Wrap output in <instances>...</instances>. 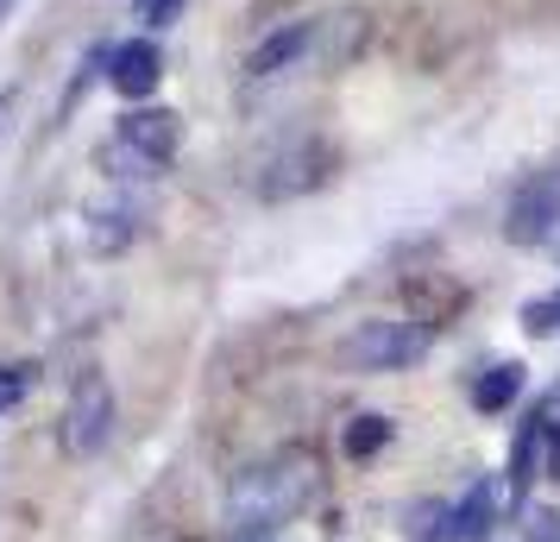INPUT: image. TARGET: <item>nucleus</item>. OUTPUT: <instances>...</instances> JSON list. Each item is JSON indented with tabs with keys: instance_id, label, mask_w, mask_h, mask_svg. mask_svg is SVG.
Here are the masks:
<instances>
[{
	"instance_id": "f257e3e1",
	"label": "nucleus",
	"mask_w": 560,
	"mask_h": 542,
	"mask_svg": "<svg viewBox=\"0 0 560 542\" xmlns=\"http://www.w3.org/2000/svg\"><path fill=\"white\" fill-rule=\"evenodd\" d=\"M315 492H322L315 454H308V448H283L271 461H253V466L233 473L221 511H228L233 537H278L290 517L315 505Z\"/></svg>"
},
{
	"instance_id": "f03ea898",
	"label": "nucleus",
	"mask_w": 560,
	"mask_h": 542,
	"mask_svg": "<svg viewBox=\"0 0 560 542\" xmlns=\"http://www.w3.org/2000/svg\"><path fill=\"white\" fill-rule=\"evenodd\" d=\"M434 335L422 322H404V315H372V322H359L353 335L340 341V366H353V372H409V366L429 360Z\"/></svg>"
},
{
	"instance_id": "7ed1b4c3",
	"label": "nucleus",
	"mask_w": 560,
	"mask_h": 542,
	"mask_svg": "<svg viewBox=\"0 0 560 542\" xmlns=\"http://www.w3.org/2000/svg\"><path fill=\"white\" fill-rule=\"evenodd\" d=\"M57 436H63V454H70V461H95V454L107 448V436H114V385H107L102 372L77 379Z\"/></svg>"
},
{
	"instance_id": "20e7f679",
	"label": "nucleus",
	"mask_w": 560,
	"mask_h": 542,
	"mask_svg": "<svg viewBox=\"0 0 560 542\" xmlns=\"http://www.w3.org/2000/svg\"><path fill=\"white\" fill-rule=\"evenodd\" d=\"M560 228V171H541V177L516 183L504 215V233L516 246H548V233Z\"/></svg>"
},
{
	"instance_id": "39448f33",
	"label": "nucleus",
	"mask_w": 560,
	"mask_h": 542,
	"mask_svg": "<svg viewBox=\"0 0 560 542\" xmlns=\"http://www.w3.org/2000/svg\"><path fill=\"white\" fill-rule=\"evenodd\" d=\"M114 139L127 146V152H139L145 164H171L177 158V146H183V114L177 107H158V102H145V107H132L127 120L114 127Z\"/></svg>"
},
{
	"instance_id": "423d86ee",
	"label": "nucleus",
	"mask_w": 560,
	"mask_h": 542,
	"mask_svg": "<svg viewBox=\"0 0 560 542\" xmlns=\"http://www.w3.org/2000/svg\"><path fill=\"white\" fill-rule=\"evenodd\" d=\"M164 77V51H158L152 38H132V45H114L107 51V82L127 95V102H145Z\"/></svg>"
},
{
	"instance_id": "0eeeda50",
	"label": "nucleus",
	"mask_w": 560,
	"mask_h": 542,
	"mask_svg": "<svg viewBox=\"0 0 560 542\" xmlns=\"http://www.w3.org/2000/svg\"><path fill=\"white\" fill-rule=\"evenodd\" d=\"M308 51H315V20L278 26L265 45H253V57H246V77H253V82H271V77H283V70H296Z\"/></svg>"
},
{
	"instance_id": "6e6552de",
	"label": "nucleus",
	"mask_w": 560,
	"mask_h": 542,
	"mask_svg": "<svg viewBox=\"0 0 560 542\" xmlns=\"http://www.w3.org/2000/svg\"><path fill=\"white\" fill-rule=\"evenodd\" d=\"M498 511H504V486H498V473H485L454 505V542H485L491 523H498Z\"/></svg>"
},
{
	"instance_id": "1a4fd4ad",
	"label": "nucleus",
	"mask_w": 560,
	"mask_h": 542,
	"mask_svg": "<svg viewBox=\"0 0 560 542\" xmlns=\"http://www.w3.org/2000/svg\"><path fill=\"white\" fill-rule=\"evenodd\" d=\"M466 397H472V411H479V416H498V411H510V404L523 397V366H516V360H498V366H485L479 379H472V391H466Z\"/></svg>"
},
{
	"instance_id": "9d476101",
	"label": "nucleus",
	"mask_w": 560,
	"mask_h": 542,
	"mask_svg": "<svg viewBox=\"0 0 560 542\" xmlns=\"http://www.w3.org/2000/svg\"><path fill=\"white\" fill-rule=\"evenodd\" d=\"M390 436H397V423H390V416H353V423H347V436H340V448H347V461H372Z\"/></svg>"
},
{
	"instance_id": "9b49d317",
	"label": "nucleus",
	"mask_w": 560,
	"mask_h": 542,
	"mask_svg": "<svg viewBox=\"0 0 560 542\" xmlns=\"http://www.w3.org/2000/svg\"><path fill=\"white\" fill-rule=\"evenodd\" d=\"M26 391H32V366H0V416L20 411V404H26Z\"/></svg>"
},
{
	"instance_id": "f8f14e48",
	"label": "nucleus",
	"mask_w": 560,
	"mask_h": 542,
	"mask_svg": "<svg viewBox=\"0 0 560 542\" xmlns=\"http://www.w3.org/2000/svg\"><path fill=\"white\" fill-rule=\"evenodd\" d=\"M523 328H529V335H560V303H555V297L523 303Z\"/></svg>"
},
{
	"instance_id": "ddd939ff",
	"label": "nucleus",
	"mask_w": 560,
	"mask_h": 542,
	"mask_svg": "<svg viewBox=\"0 0 560 542\" xmlns=\"http://www.w3.org/2000/svg\"><path fill=\"white\" fill-rule=\"evenodd\" d=\"M183 7H189V0H139V7H132V20H139V26H171V20H177Z\"/></svg>"
},
{
	"instance_id": "4468645a",
	"label": "nucleus",
	"mask_w": 560,
	"mask_h": 542,
	"mask_svg": "<svg viewBox=\"0 0 560 542\" xmlns=\"http://www.w3.org/2000/svg\"><path fill=\"white\" fill-rule=\"evenodd\" d=\"M523 537L529 542H560V517L555 511H529L523 517Z\"/></svg>"
},
{
	"instance_id": "2eb2a0df",
	"label": "nucleus",
	"mask_w": 560,
	"mask_h": 542,
	"mask_svg": "<svg viewBox=\"0 0 560 542\" xmlns=\"http://www.w3.org/2000/svg\"><path fill=\"white\" fill-rule=\"evenodd\" d=\"M541 473L560 480V416H548V448H541Z\"/></svg>"
},
{
	"instance_id": "dca6fc26",
	"label": "nucleus",
	"mask_w": 560,
	"mask_h": 542,
	"mask_svg": "<svg viewBox=\"0 0 560 542\" xmlns=\"http://www.w3.org/2000/svg\"><path fill=\"white\" fill-rule=\"evenodd\" d=\"M233 542H278V537H233Z\"/></svg>"
},
{
	"instance_id": "f3484780",
	"label": "nucleus",
	"mask_w": 560,
	"mask_h": 542,
	"mask_svg": "<svg viewBox=\"0 0 560 542\" xmlns=\"http://www.w3.org/2000/svg\"><path fill=\"white\" fill-rule=\"evenodd\" d=\"M7 13H13V0H0V20H7Z\"/></svg>"
},
{
	"instance_id": "a211bd4d",
	"label": "nucleus",
	"mask_w": 560,
	"mask_h": 542,
	"mask_svg": "<svg viewBox=\"0 0 560 542\" xmlns=\"http://www.w3.org/2000/svg\"><path fill=\"white\" fill-rule=\"evenodd\" d=\"M0 114H7V95H0Z\"/></svg>"
}]
</instances>
